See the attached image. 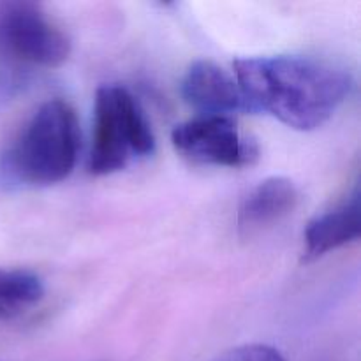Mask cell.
<instances>
[{
	"label": "cell",
	"mask_w": 361,
	"mask_h": 361,
	"mask_svg": "<svg viewBox=\"0 0 361 361\" xmlns=\"http://www.w3.org/2000/svg\"><path fill=\"white\" fill-rule=\"evenodd\" d=\"M44 296V284L37 274L25 268L0 267V323H9L27 314Z\"/></svg>",
	"instance_id": "9c48e42d"
},
{
	"label": "cell",
	"mask_w": 361,
	"mask_h": 361,
	"mask_svg": "<svg viewBox=\"0 0 361 361\" xmlns=\"http://www.w3.org/2000/svg\"><path fill=\"white\" fill-rule=\"evenodd\" d=\"M154 150V133L137 99L122 85H102L95 94L90 173L111 175Z\"/></svg>",
	"instance_id": "277c9868"
},
{
	"label": "cell",
	"mask_w": 361,
	"mask_h": 361,
	"mask_svg": "<svg viewBox=\"0 0 361 361\" xmlns=\"http://www.w3.org/2000/svg\"><path fill=\"white\" fill-rule=\"evenodd\" d=\"M183 101L207 116H229L231 113H256L233 74L210 60H196L183 76Z\"/></svg>",
	"instance_id": "8992f818"
},
{
	"label": "cell",
	"mask_w": 361,
	"mask_h": 361,
	"mask_svg": "<svg viewBox=\"0 0 361 361\" xmlns=\"http://www.w3.org/2000/svg\"><path fill=\"white\" fill-rule=\"evenodd\" d=\"M78 152L76 111L63 99H49L0 154V180L9 185H53L73 173Z\"/></svg>",
	"instance_id": "7a4b0ae2"
},
{
	"label": "cell",
	"mask_w": 361,
	"mask_h": 361,
	"mask_svg": "<svg viewBox=\"0 0 361 361\" xmlns=\"http://www.w3.org/2000/svg\"><path fill=\"white\" fill-rule=\"evenodd\" d=\"M361 233L360 192L358 189L345 201L331 210L323 212L307 224L303 233V263H310L326 256L348 243L356 242Z\"/></svg>",
	"instance_id": "52a82bcc"
},
{
	"label": "cell",
	"mask_w": 361,
	"mask_h": 361,
	"mask_svg": "<svg viewBox=\"0 0 361 361\" xmlns=\"http://www.w3.org/2000/svg\"><path fill=\"white\" fill-rule=\"evenodd\" d=\"M233 67L254 111L270 113L296 130L326 123L355 85L348 69L312 56H250Z\"/></svg>",
	"instance_id": "6da1fadb"
},
{
	"label": "cell",
	"mask_w": 361,
	"mask_h": 361,
	"mask_svg": "<svg viewBox=\"0 0 361 361\" xmlns=\"http://www.w3.org/2000/svg\"><path fill=\"white\" fill-rule=\"evenodd\" d=\"M175 150L196 166L243 168L259 157L257 145L240 133L231 116L201 115L173 129Z\"/></svg>",
	"instance_id": "5b68a950"
},
{
	"label": "cell",
	"mask_w": 361,
	"mask_h": 361,
	"mask_svg": "<svg viewBox=\"0 0 361 361\" xmlns=\"http://www.w3.org/2000/svg\"><path fill=\"white\" fill-rule=\"evenodd\" d=\"M298 189L284 176H271L249 190L238 208L242 233L261 231L291 214L298 204Z\"/></svg>",
	"instance_id": "ba28073f"
},
{
	"label": "cell",
	"mask_w": 361,
	"mask_h": 361,
	"mask_svg": "<svg viewBox=\"0 0 361 361\" xmlns=\"http://www.w3.org/2000/svg\"><path fill=\"white\" fill-rule=\"evenodd\" d=\"M69 53V37L39 4H0V87H14L34 69L60 67Z\"/></svg>",
	"instance_id": "3957f363"
},
{
	"label": "cell",
	"mask_w": 361,
	"mask_h": 361,
	"mask_svg": "<svg viewBox=\"0 0 361 361\" xmlns=\"http://www.w3.org/2000/svg\"><path fill=\"white\" fill-rule=\"evenodd\" d=\"M214 361H286L277 349L264 344H247L224 353Z\"/></svg>",
	"instance_id": "30bf717a"
}]
</instances>
